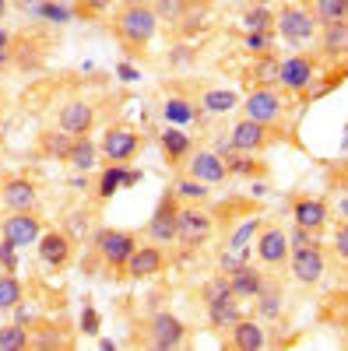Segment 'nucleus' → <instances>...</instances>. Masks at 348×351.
<instances>
[{
	"mask_svg": "<svg viewBox=\"0 0 348 351\" xmlns=\"http://www.w3.org/2000/svg\"><path fill=\"white\" fill-rule=\"evenodd\" d=\"M21 299H25V285L11 271H0V309H18Z\"/></svg>",
	"mask_w": 348,
	"mask_h": 351,
	"instance_id": "28",
	"label": "nucleus"
},
{
	"mask_svg": "<svg viewBox=\"0 0 348 351\" xmlns=\"http://www.w3.org/2000/svg\"><path fill=\"white\" fill-rule=\"evenodd\" d=\"M92 246H95L99 260L106 263L109 271H124L130 253H134V246H137V236H134V232H127V228H99Z\"/></svg>",
	"mask_w": 348,
	"mask_h": 351,
	"instance_id": "3",
	"label": "nucleus"
},
{
	"mask_svg": "<svg viewBox=\"0 0 348 351\" xmlns=\"http://www.w3.org/2000/svg\"><path fill=\"white\" fill-rule=\"evenodd\" d=\"M148 341H152V348H159V351H169V348H180L183 341H187V327H183V319L180 316H172V313H155L152 319H148Z\"/></svg>",
	"mask_w": 348,
	"mask_h": 351,
	"instance_id": "13",
	"label": "nucleus"
},
{
	"mask_svg": "<svg viewBox=\"0 0 348 351\" xmlns=\"http://www.w3.org/2000/svg\"><path fill=\"white\" fill-rule=\"evenodd\" d=\"M172 193H176V197H183V200H194V204H205V200L211 197L208 183L194 180V176H183V180H180L176 186H172Z\"/></svg>",
	"mask_w": 348,
	"mask_h": 351,
	"instance_id": "34",
	"label": "nucleus"
},
{
	"mask_svg": "<svg viewBox=\"0 0 348 351\" xmlns=\"http://www.w3.org/2000/svg\"><path fill=\"white\" fill-rule=\"evenodd\" d=\"M0 200L8 211H32L39 208V190L28 176H4L0 180Z\"/></svg>",
	"mask_w": 348,
	"mask_h": 351,
	"instance_id": "12",
	"label": "nucleus"
},
{
	"mask_svg": "<svg viewBox=\"0 0 348 351\" xmlns=\"http://www.w3.org/2000/svg\"><path fill=\"white\" fill-rule=\"evenodd\" d=\"M162 155H165L169 165H180V162L190 155V137H187L183 130H176V127H169V130L162 134Z\"/></svg>",
	"mask_w": 348,
	"mask_h": 351,
	"instance_id": "27",
	"label": "nucleus"
},
{
	"mask_svg": "<svg viewBox=\"0 0 348 351\" xmlns=\"http://www.w3.org/2000/svg\"><path fill=\"white\" fill-rule=\"evenodd\" d=\"M257 228H260V221H257V218H250V221H246V225H243V228L236 232V236L229 239V253H240V256H243V253L250 250L246 243L253 239V232H257Z\"/></svg>",
	"mask_w": 348,
	"mask_h": 351,
	"instance_id": "38",
	"label": "nucleus"
},
{
	"mask_svg": "<svg viewBox=\"0 0 348 351\" xmlns=\"http://www.w3.org/2000/svg\"><path fill=\"white\" fill-rule=\"evenodd\" d=\"M215 232V218L200 208V204H180V218H176V243H183L187 250H197L211 239Z\"/></svg>",
	"mask_w": 348,
	"mask_h": 351,
	"instance_id": "5",
	"label": "nucleus"
},
{
	"mask_svg": "<svg viewBox=\"0 0 348 351\" xmlns=\"http://www.w3.org/2000/svg\"><path fill=\"white\" fill-rule=\"evenodd\" d=\"M67 148H71V134H56V130H46V134H39V152L46 155V158H60L64 162V155H67Z\"/></svg>",
	"mask_w": 348,
	"mask_h": 351,
	"instance_id": "29",
	"label": "nucleus"
},
{
	"mask_svg": "<svg viewBox=\"0 0 348 351\" xmlns=\"http://www.w3.org/2000/svg\"><path fill=\"white\" fill-rule=\"evenodd\" d=\"M316 32H321V49H324L327 56L348 53V18H345V21H327V25L316 28Z\"/></svg>",
	"mask_w": 348,
	"mask_h": 351,
	"instance_id": "26",
	"label": "nucleus"
},
{
	"mask_svg": "<svg viewBox=\"0 0 348 351\" xmlns=\"http://www.w3.org/2000/svg\"><path fill=\"white\" fill-rule=\"evenodd\" d=\"M264 43H268L264 36H246V46H250V49H257V46H264Z\"/></svg>",
	"mask_w": 348,
	"mask_h": 351,
	"instance_id": "43",
	"label": "nucleus"
},
{
	"mask_svg": "<svg viewBox=\"0 0 348 351\" xmlns=\"http://www.w3.org/2000/svg\"><path fill=\"white\" fill-rule=\"evenodd\" d=\"M141 144H144V137H141L137 127H130V123H113V127L102 134V141H99V155H102L106 162H113V165H127V162L137 158Z\"/></svg>",
	"mask_w": 348,
	"mask_h": 351,
	"instance_id": "2",
	"label": "nucleus"
},
{
	"mask_svg": "<svg viewBox=\"0 0 348 351\" xmlns=\"http://www.w3.org/2000/svg\"><path fill=\"white\" fill-rule=\"evenodd\" d=\"M113 8V0H74V14L78 18H99Z\"/></svg>",
	"mask_w": 348,
	"mask_h": 351,
	"instance_id": "39",
	"label": "nucleus"
},
{
	"mask_svg": "<svg viewBox=\"0 0 348 351\" xmlns=\"http://www.w3.org/2000/svg\"><path fill=\"white\" fill-rule=\"evenodd\" d=\"M124 176H127V172H124V165H113V162H109V169H106V172L99 176L95 197H99V200H109V197H113L116 190L124 186Z\"/></svg>",
	"mask_w": 348,
	"mask_h": 351,
	"instance_id": "32",
	"label": "nucleus"
},
{
	"mask_svg": "<svg viewBox=\"0 0 348 351\" xmlns=\"http://www.w3.org/2000/svg\"><path fill=\"white\" fill-rule=\"evenodd\" d=\"M334 253H338L341 260H348V221H341V225L334 228Z\"/></svg>",
	"mask_w": 348,
	"mask_h": 351,
	"instance_id": "40",
	"label": "nucleus"
},
{
	"mask_svg": "<svg viewBox=\"0 0 348 351\" xmlns=\"http://www.w3.org/2000/svg\"><path fill=\"white\" fill-rule=\"evenodd\" d=\"M288 267H292V278L299 285H316L324 278V267H327V263H324V250L316 243L288 250Z\"/></svg>",
	"mask_w": 348,
	"mask_h": 351,
	"instance_id": "8",
	"label": "nucleus"
},
{
	"mask_svg": "<svg viewBox=\"0 0 348 351\" xmlns=\"http://www.w3.org/2000/svg\"><path fill=\"white\" fill-rule=\"evenodd\" d=\"M205 109L208 112H229V109H236L240 106V95L236 92H229V88H215V92H205Z\"/></svg>",
	"mask_w": 348,
	"mask_h": 351,
	"instance_id": "35",
	"label": "nucleus"
},
{
	"mask_svg": "<svg viewBox=\"0 0 348 351\" xmlns=\"http://www.w3.org/2000/svg\"><path fill=\"white\" fill-rule=\"evenodd\" d=\"M165 250L155 243V246H134L127 267H124V278H134V281H148V278H159L165 271Z\"/></svg>",
	"mask_w": 348,
	"mask_h": 351,
	"instance_id": "11",
	"label": "nucleus"
},
{
	"mask_svg": "<svg viewBox=\"0 0 348 351\" xmlns=\"http://www.w3.org/2000/svg\"><path fill=\"white\" fill-rule=\"evenodd\" d=\"M313 18L327 25V21H345L348 18V0H313Z\"/></svg>",
	"mask_w": 348,
	"mask_h": 351,
	"instance_id": "30",
	"label": "nucleus"
},
{
	"mask_svg": "<svg viewBox=\"0 0 348 351\" xmlns=\"http://www.w3.org/2000/svg\"><path fill=\"white\" fill-rule=\"evenodd\" d=\"M243 112L257 123H278L281 120V95L278 88H250V95L243 102Z\"/></svg>",
	"mask_w": 348,
	"mask_h": 351,
	"instance_id": "17",
	"label": "nucleus"
},
{
	"mask_svg": "<svg viewBox=\"0 0 348 351\" xmlns=\"http://www.w3.org/2000/svg\"><path fill=\"white\" fill-rule=\"evenodd\" d=\"M313 81H316V64H313V56L292 53V56H285V60H281V88H285V92L303 95Z\"/></svg>",
	"mask_w": 348,
	"mask_h": 351,
	"instance_id": "14",
	"label": "nucleus"
},
{
	"mask_svg": "<svg viewBox=\"0 0 348 351\" xmlns=\"http://www.w3.org/2000/svg\"><path fill=\"white\" fill-rule=\"evenodd\" d=\"M187 176H194V180L208 183V186H218L229 180V169H225V158L215 155V152H197L190 162H187Z\"/></svg>",
	"mask_w": 348,
	"mask_h": 351,
	"instance_id": "21",
	"label": "nucleus"
},
{
	"mask_svg": "<svg viewBox=\"0 0 348 351\" xmlns=\"http://www.w3.org/2000/svg\"><path fill=\"white\" fill-rule=\"evenodd\" d=\"M271 141H275V127L271 123H257V120H250V116H243V120L232 127V134H229V148L240 152V155H260Z\"/></svg>",
	"mask_w": 348,
	"mask_h": 351,
	"instance_id": "6",
	"label": "nucleus"
},
{
	"mask_svg": "<svg viewBox=\"0 0 348 351\" xmlns=\"http://www.w3.org/2000/svg\"><path fill=\"white\" fill-rule=\"evenodd\" d=\"M56 123H60V130L71 134V137L92 134V127H95V106H92V102H84V99H74V102H67V106L60 109Z\"/></svg>",
	"mask_w": 348,
	"mask_h": 351,
	"instance_id": "18",
	"label": "nucleus"
},
{
	"mask_svg": "<svg viewBox=\"0 0 348 351\" xmlns=\"http://www.w3.org/2000/svg\"><path fill=\"white\" fill-rule=\"evenodd\" d=\"M253 250H257L260 263H268V267H281V263L288 260V250H292V246H288V236L278 225H260Z\"/></svg>",
	"mask_w": 348,
	"mask_h": 351,
	"instance_id": "15",
	"label": "nucleus"
},
{
	"mask_svg": "<svg viewBox=\"0 0 348 351\" xmlns=\"http://www.w3.org/2000/svg\"><path fill=\"white\" fill-rule=\"evenodd\" d=\"M81 327H84V334H95V327H99V319H95V313H92V309L84 313V319H81Z\"/></svg>",
	"mask_w": 348,
	"mask_h": 351,
	"instance_id": "42",
	"label": "nucleus"
},
{
	"mask_svg": "<svg viewBox=\"0 0 348 351\" xmlns=\"http://www.w3.org/2000/svg\"><path fill=\"white\" fill-rule=\"evenodd\" d=\"M225 344H229L232 351H260V348L268 344V334H264V327H260V319L240 316L236 324L229 327V337H225Z\"/></svg>",
	"mask_w": 348,
	"mask_h": 351,
	"instance_id": "19",
	"label": "nucleus"
},
{
	"mask_svg": "<svg viewBox=\"0 0 348 351\" xmlns=\"http://www.w3.org/2000/svg\"><path fill=\"white\" fill-rule=\"evenodd\" d=\"M64 162H67L71 169H78V172H89V169H95V162H99V144H95L89 134L71 137V148H67Z\"/></svg>",
	"mask_w": 348,
	"mask_h": 351,
	"instance_id": "24",
	"label": "nucleus"
},
{
	"mask_svg": "<svg viewBox=\"0 0 348 351\" xmlns=\"http://www.w3.org/2000/svg\"><path fill=\"white\" fill-rule=\"evenodd\" d=\"M253 302H257V313L264 319H275L281 313V285H264V291H260Z\"/></svg>",
	"mask_w": 348,
	"mask_h": 351,
	"instance_id": "31",
	"label": "nucleus"
},
{
	"mask_svg": "<svg viewBox=\"0 0 348 351\" xmlns=\"http://www.w3.org/2000/svg\"><path fill=\"white\" fill-rule=\"evenodd\" d=\"M205 309H208V324H211L215 330H229V327L243 316V309H240V299H236V295L218 299V302H208Z\"/></svg>",
	"mask_w": 348,
	"mask_h": 351,
	"instance_id": "25",
	"label": "nucleus"
},
{
	"mask_svg": "<svg viewBox=\"0 0 348 351\" xmlns=\"http://www.w3.org/2000/svg\"><path fill=\"white\" fill-rule=\"evenodd\" d=\"M18 4H36V0H18Z\"/></svg>",
	"mask_w": 348,
	"mask_h": 351,
	"instance_id": "46",
	"label": "nucleus"
},
{
	"mask_svg": "<svg viewBox=\"0 0 348 351\" xmlns=\"http://www.w3.org/2000/svg\"><path fill=\"white\" fill-rule=\"evenodd\" d=\"M246 25L260 32V28H268V25H271V14H268V11H246Z\"/></svg>",
	"mask_w": 348,
	"mask_h": 351,
	"instance_id": "41",
	"label": "nucleus"
},
{
	"mask_svg": "<svg viewBox=\"0 0 348 351\" xmlns=\"http://www.w3.org/2000/svg\"><path fill=\"white\" fill-rule=\"evenodd\" d=\"M0 236H4L11 246H36L43 236V218L39 211H11L4 221H0Z\"/></svg>",
	"mask_w": 348,
	"mask_h": 351,
	"instance_id": "7",
	"label": "nucleus"
},
{
	"mask_svg": "<svg viewBox=\"0 0 348 351\" xmlns=\"http://www.w3.org/2000/svg\"><path fill=\"white\" fill-rule=\"evenodd\" d=\"M0 18H4V0H0Z\"/></svg>",
	"mask_w": 348,
	"mask_h": 351,
	"instance_id": "45",
	"label": "nucleus"
},
{
	"mask_svg": "<svg viewBox=\"0 0 348 351\" xmlns=\"http://www.w3.org/2000/svg\"><path fill=\"white\" fill-rule=\"evenodd\" d=\"M275 28H278V36H281L285 43L303 46V43L316 39V28H321V21H316L313 11L303 8V4H285V8L275 14Z\"/></svg>",
	"mask_w": 348,
	"mask_h": 351,
	"instance_id": "4",
	"label": "nucleus"
},
{
	"mask_svg": "<svg viewBox=\"0 0 348 351\" xmlns=\"http://www.w3.org/2000/svg\"><path fill=\"white\" fill-rule=\"evenodd\" d=\"M250 88H281V60L275 53H260L253 56V64L246 67Z\"/></svg>",
	"mask_w": 348,
	"mask_h": 351,
	"instance_id": "23",
	"label": "nucleus"
},
{
	"mask_svg": "<svg viewBox=\"0 0 348 351\" xmlns=\"http://www.w3.org/2000/svg\"><path fill=\"white\" fill-rule=\"evenodd\" d=\"M39 260L46 263V267L53 271H64L67 263L74 260V239L67 236V232L60 228H43V236H39Z\"/></svg>",
	"mask_w": 348,
	"mask_h": 351,
	"instance_id": "9",
	"label": "nucleus"
},
{
	"mask_svg": "<svg viewBox=\"0 0 348 351\" xmlns=\"http://www.w3.org/2000/svg\"><path fill=\"white\" fill-rule=\"evenodd\" d=\"M176 218H180V200H176V193H162L159 208H155V215H152V221H148L152 243H159V246L176 243Z\"/></svg>",
	"mask_w": 348,
	"mask_h": 351,
	"instance_id": "10",
	"label": "nucleus"
},
{
	"mask_svg": "<svg viewBox=\"0 0 348 351\" xmlns=\"http://www.w3.org/2000/svg\"><path fill=\"white\" fill-rule=\"evenodd\" d=\"M292 218H296L299 228H306L310 236H316V232L327 225L331 211H327V204L321 197H296L292 200Z\"/></svg>",
	"mask_w": 348,
	"mask_h": 351,
	"instance_id": "20",
	"label": "nucleus"
},
{
	"mask_svg": "<svg viewBox=\"0 0 348 351\" xmlns=\"http://www.w3.org/2000/svg\"><path fill=\"white\" fill-rule=\"evenodd\" d=\"M71 330L67 324H56V319H28V348L39 351H56V348H71Z\"/></svg>",
	"mask_w": 348,
	"mask_h": 351,
	"instance_id": "16",
	"label": "nucleus"
},
{
	"mask_svg": "<svg viewBox=\"0 0 348 351\" xmlns=\"http://www.w3.org/2000/svg\"><path fill=\"white\" fill-rule=\"evenodd\" d=\"M28 348V327L4 324L0 327V351H25Z\"/></svg>",
	"mask_w": 348,
	"mask_h": 351,
	"instance_id": "33",
	"label": "nucleus"
},
{
	"mask_svg": "<svg viewBox=\"0 0 348 351\" xmlns=\"http://www.w3.org/2000/svg\"><path fill=\"white\" fill-rule=\"evenodd\" d=\"M159 21H180L187 14V0H152Z\"/></svg>",
	"mask_w": 348,
	"mask_h": 351,
	"instance_id": "37",
	"label": "nucleus"
},
{
	"mask_svg": "<svg viewBox=\"0 0 348 351\" xmlns=\"http://www.w3.org/2000/svg\"><path fill=\"white\" fill-rule=\"evenodd\" d=\"M229 295H232V285H229L225 274L205 281V288H200V299H205V306H208V302H218V299H229Z\"/></svg>",
	"mask_w": 348,
	"mask_h": 351,
	"instance_id": "36",
	"label": "nucleus"
},
{
	"mask_svg": "<svg viewBox=\"0 0 348 351\" xmlns=\"http://www.w3.org/2000/svg\"><path fill=\"white\" fill-rule=\"evenodd\" d=\"M229 285H232V295H236L240 302L246 299V302H253L260 291H264V285H268V278L260 274L257 267H250V263H240L236 271H229Z\"/></svg>",
	"mask_w": 348,
	"mask_h": 351,
	"instance_id": "22",
	"label": "nucleus"
},
{
	"mask_svg": "<svg viewBox=\"0 0 348 351\" xmlns=\"http://www.w3.org/2000/svg\"><path fill=\"white\" fill-rule=\"evenodd\" d=\"M120 8H137V4H152V0H116Z\"/></svg>",
	"mask_w": 348,
	"mask_h": 351,
	"instance_id": "44",
	"label": "nucleus"
},
{
	"mask_svg": "<svg viewBox=\"0 0 348 351\" xmlns=\"http://www.w3.org/2000/svg\"><path fill=\"white\" fill-rule=\"evenodd\" d=\"M113 36L130 56H141L159 36V14L152 4H137V8H120L113 14Z\"/></svg>",
	"mask_w": 348,
	"mask_h": 351,
	"instance_id": "1",
	"label": "nucleus"
}]
</instances>
